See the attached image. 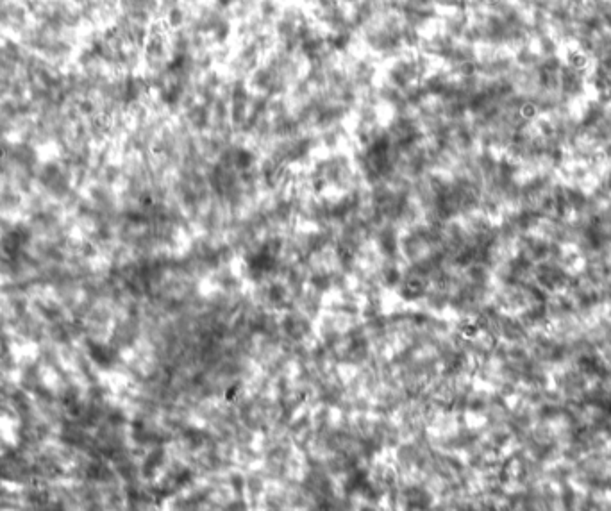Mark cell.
<instances>
[{
  "label": "cell",
  "mask_w": 611,
  "mask_h": 511,
  "mask_svg": "<svg viewBox=\"0 0 611 511\" xmlns=\"http://www.w3.org/2000/svg\"><path fill=\"white\" fill-rule=\"evenodd\" d=\"M435 4L440 11H454L469 8L470 0H435Z\"/></svg>",
  "instance_id": "e0dca14e"
},
{
  "label": "cell",
  "mask_w": 611,
  "mask_h": 511,
  "mask_svg": "<svg viewBox=\"0 0 611 511\" xmlns=\"http://www.w3.org/2000/svg\"><path fill=\"white\" fill-rule=\"evenodd\" d=\"M458 42L451 38L449 34H445L442 29H429L422 36V42H420L419 51L431 59V61H440L444 63L447 54L451 52L452 45Z\"/></svg>",
  "instance_id": "4fadbf2b"
},
{
  "label": "cell",
  "mask_w": 611,
  "mask_h": 511,
  "mask_svg": "<svg viewBox=\"0 0 611 511\" xmlns=\"http://www.w3.org/2000/svg\"><path fill=\"white\" fill-rule=\"evenodd\" d=\"M342 2H344V4H347V6H351V4H354L356 0H342Z\"/></svg>",
  "instance_id": "ffe728a7"
},
{
  "label": "cell",
  "mask_w": 611,
  "mask_h": 511,
  "mask_svg": "<svg viewBox=\"0 0 611 511\" xmlns=\"http://www.w3.org/2000/svg\"><path fill=\"white\" fill-rule=\"evenodd\" d=\"M22 2H24L26 6H29V8L33 9L36 4H40V2H43V0H22Z\"/></svg>",
  "instance_id": "d6986e66"
},
{
  "label": "cell",
  "mask_w": 611,
  "mask_h": 511,
  "mask_svg": "<svg viewBox=\"0 0 611 511\" xmlns=\"http://www.w3.org/2000/svg\"><path fill=\"white\" fill-rule=\"evenodd\" d=\"M358 43L370 56L385 61L408 51L404 43V22L401 15L397 11L383 13L372 24L361 29L358 33Z\"/></svg>",
  "instance_id": "3957f363"
},
{
  "label": "cell",
  "mask_w": 611,
  "mask_h": 511,
  "mask_svg": "<svg viewBox=\"0 0 611 511\" xmlns=\"http://www.w3.org/2000/svg\"><path fill=\"white\" fill-rule=\"evenodd\" d=\"M211 2H213L217 8L224 9V11L229 13L238 0H211Z\"/></svg>",
  "instance_id": "ac0fdd59"
},
{
  "label": "cell",
  "mask_w": 611,
  "mask_h": 511,
  "mask_svg": "<svg viewBox=\"0 0 611 511\" xmlns=\"http://www.w3.org/2000/svg\"><path fill=\"white\" fill-rule=\"evenodd\" d=\"M188 29L193 33L201 34L210 40L213 47L231 45L236 36L235 20L224 9L217 8L213 2L202 0L192 6Z\"/></svg>",
  "instance_id": "277c9868"
},
{
  "label": "cell",
  "mask_w": 611,
  "mask_h": 511,
  "mask_svg": "<svg viewBox=\"0 0 611 511\" xmlns=\"http://www.w3.org/2000/svg\"><path fill=\"white\" fill-rule=\"evenodd\" d=\"M313 24V18L302 4L286 2L274 26L270 29L274 45L285 51L297 52L302 34Z\"/></svg>",
  "instance_id": "52a82bcc"
},
{
  "label": "cell",
  "mask_w": 611,
  "mask_h": 511,
  "mask_svg": "<svg viewBox=\"0 0 611 511\" xmlns=\"http://www.w3.org/2000/svg\"><path fill=\"white\" fill-rule=\"evenodd\" d=\"M281 9H283L281 0H256V13L254 15H256V18H260L265 26L272 29L279 13H281Z\"/></svg>",
  "instance_id": "2e32d148"
},
{
  "label": "cell",
  "mask_w": 611,
  "mask_h": 511,
  "mask_svg": "<svg viewBox=\"0 0 611 511\" xmlns=\"http://www.w3.org/2000/svg\"><path fill=\"white\" fill-rule=\"evenodd\" d=\"M31 13L34 22L42 26L67 33L81 34L86 31L83 13L74 0H43L31 9Z\"/></svg>",
  "instance_id": "8992f818"
},
{
  "label": "cell",
  "mask_w": 611,
  "mask_h": 511,
  "mask_svg": "<svg viewBox=\"0 0 611 511\" xmlns=\"http://www.w3.org/2000/svg\"><path fill=\"white\" fill-rule=\"evenodd\" d=\"M433 61L422 52L406 51L397 58L390 59L383 72V81L399 88L402 92L422 84L427 74L433 70Z\"/></svg>",
  "instance_id": "5b68a950"
},
{
  "label": "cell",
  "mask_w": 611,
  "mask_h": 511,
  "mask_svg": "<svg viewBox=\"0 0 611 511\" xmlns=\"http://www.w3.org/2000/svg\"><path fill=\"white\" fill-rule=\"evenodd\" d=\"M313 22L326 33L354 31L349 15V6L342 0H317L310 6Z\"/></svg>",
  "instance_id": "30bf717a"
},
{
  "label": "cell",
  "mask_w": 611,
  "mask_h": 511,
  "mask_svg": "<svg viewBox=\"0 0 611 511\" xmlns=\"http://www.w3.org/2000/svg\"><path fill=\"white\" fill-rule=\"evenodd\" d=\"M397 13L401 15L406 26L426 33L438 24L442 11L436 8L435 0H401Z\"/></svg>",
  "instance_id": "8fae6325"
},
{
  "label": "cell",
  "mask_w": 611,
  "mask_h": 511,
  "mask_svg": "<svg viewBox=\"0 0 611 511\" xmlns=\"http://www.w3.org/2000/svg\"><path fill=\"white\" fill-rule=\"evenodd\" d=\"M170 58L172 49L168 42V29L163 24H154L142 47L143 74H160L167 67Z\"/></svg>",
  "instance_id": "ba28073f"
},
{
  "label": "cell",
  "mask_w": 611,
  "mask_h": 511,
  "mask_svg": "<svg viewBox=\"0 0 611 511\" xmlns=\"http://www.w3.org/2000/svg\"><path fill=\"white\" fill-rule=\"evenodd\" d=\"M120 17L152 27L161 18V0H118Z\"/></svg>",
  "instance_id": "7c38bea8"
},
{
  "label": "cell",
  "mask_w": 611,
  "mask_h": 511,
  "mask_svg": "<svg viewBox=\"0 0 611 511\" xmlns=\"http://www.w3.org/2000/svg\"><path fill=\"white\" fill-rule=\"evenodd\" d=\"M304 67L306 65L297 52L285 51L274 45L247 81L252 92L279 99L290 95L293 84L304 74Z\"/></svg>",
  "instance_id": "6da1fadb"
},
{
  "label": "cell",
  "mask_w": 611,
  "mask_h": 511,
  "mask_svg": "<svg viewBox=\"0 0 611 511\" xmlns=\"http://www.w3.org/2000/svg\"><path fill=\"white\" fill-rule=\"evenodd\" d=\"M386 13L379 0H356L354 4L349 6V15H351V24L356 33H360L363 27L372 24L377 17H381Z\"/></svg>",
  "instance_id": "9a60e30c"
},
{
  "label": "cell",
  "mask_w": 611,
  "mask_h": 511,
  "mask_svg": "<svg viewBox=\"0 0 611 511\" xmlns=\"http://www.w3.org/2000/svg\"><path fill=\"white\" fill-rule=\"evenodd\" d=\"M472 17L467 13V9H454V11H444L438 18V29H442L445 34H449L454 40H467L469 36Z\"/></svg>",
  "instance_id": "5bb4252c"
},
{
  "label": "cell",
  "mask_w": 611,
  "mask_h": 511,
  "mask_svg": "<svg viewBox=\"0 0 611 511\" xmlns=\"http://www.w3.org/2000/svg\"><path fill=\"white\" fill-rule=\"evenodd\" d=\"M83 33H67L52 27L31 22L24 33L18 36L24 47L36 56L47 59L58 68H70L76 61L77 49Z\"/></svg>",
  "instance_id": "7a4b0ae2"
},
{
  "label": "cell",
  "mask_w": 611,
  "mask_h": 511,
  "mask_svg": "<svg viewBox=\"0 0 611 511\" xmlns=\"http://www.w3.org/2000/svg\"><path fill=\"white\" fill-rule=\"evenodd\" d=\"M340 61L352 84L360 90V95L376 88L379 83V63H377L379 59L370 56L369 52H363V54L351 52L344 58H340Z\"/></svg>",
  "instance_id": "9c48e42d"
}]
</instances>
